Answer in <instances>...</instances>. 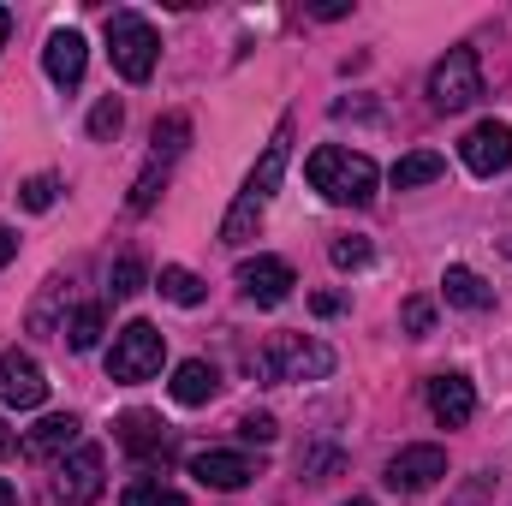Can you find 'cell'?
I'll return each instance as SVG.
<instances>
[{
  "mask_svg": "<svg viewBox=\"0 0 512 506\" xmlns=\"http://www.w3.org/2000/svg\"><path fill=\"white\" fill-rule=\"evenodd\" d=\"M72 447H78V417L72 411H54V417H42L24 435V453L30 459H54V453H72Z\"/></svg>",
  "mask_w": 512,
  "mask_h": 506,
  "instance_id": "cell-16",
  "label": "cell"
},
{
  "mask_svg": "<svg viewBox=\"0 0 512 506\" xmlns=\"http://www.w3.org/2000/svg\"><path fill=\"white\" fill-rule=\"evenodd\" d=\"M161 364H167V334L155 328V322H126L120 334H114V352H108V381H149L161 376Z\"/></svg>",
  "mask_w": 512,
  "mask_h": 506,
  "instance_id": "cell-6",
  "label": "cell"
},
{
  "mask_svg": "<svg viewBox=\"0 0 512 506\" xmlns=\"http://www.w3.org/2000/svg\"><path fill=\"white\" fill-rule=\"evenodd\" d=\"M143 280H149L143 256H120V262L108 268V292H114V298H137V292H143Z\"/></svg>",
  "mask_w": 512,
  "mask_h": 506,
  "instance_id": "cell-23",
  "label": "cell"
},
{
  "mask_svg": "<svg viewBox=\"0 0 512 506\" xmlns=\"http://www.w3.org/2000/svg\"><path fill=\"white\" fill-rule=\"evenodd\" d=\"M161 179H167V167H155V161H149V173L131 185V209H149V203L161 197Z\"/></svg>",
  "mask_w": 512,
  "mask_h": 506,
  "instance_id": "cell-30",
  "label": "cell"
},
{
  "mask_svg": "<svg viewBox=\"0 0 512 506\" xmlns=\"http://www.w3.org/2000/svg\"><path fill=\"white\" fill-rule=\"evenodd\" d=\"M84 60H90V48H84L78 30H54L48 48H42V66H48V78H54L60 90H72V84L84 78Z\"/></svg>",
  "mask_w": 512,
  "mask_h": 506,
  "instance_id": "cell-14",
  "label": "cell"
},
{
  "mask_svg": "<svg viewBox=\"0 0 512 506\" xmlns=\"http://www.w3.org/2000/svg\"><path fill=\"white\" fill-rule=\"evenodd\" d=\"M12 447H18V435H12V429H6V423H0V459H6V453H12Z\"/></svg>",
  "mask_w": 512,
  "mask_h": 506,
  "instance_id": "cell-35",
  "label": "cell"
},
{
  "mask_svg": "<svg viewBox=\"0 0 512 506\" xmlns=\"http://www.w3.org/2000/svg\"><path fill=\"white\" fill-rule=\"evenodd\" d=\"M6 36H12V12L0 6V48H6Z\"/></svg>",
  "mask_w": 512,
  "mask_h": 506,
  "instance_id": "cell-36",
  "label": "cell"
},
{
  "mask_svg": "<svg viewBox=\"0 0 512 506\" xmlns=\"http://www.w3.org/2000/svg\"><path fill=\"white\" fill-rule=\"evenodd\" d=\"M60 340H66L72 352H96V340H102V304H78L72 322L60 328Z\"/></svg>",
  "mask_w": 512,
  "mask_h": 506,
  "instance_id": "cell-21",
  "label": "cell"
},
{
  "mask_svg": "<svg viewBox=\"0 0 512 506\" xmlns=\"http://www.w3.org/2000/svg\"><path fill=\"white\" fill-rule=\"evenodd\" d=\"M441 292H447V304H459V310H489V304H495V286H483V274H471L465 262H453V268L441 274Z\"/></svg>",
  "mask_w": 512,
  "mask_h": 506,
  "instance_id": "cell-18",
  "label": "cell"
},
{
  "mask_svg": "<svg viewBox=\"0 0 512 506\" xmlns=\"http://www.w3.org/2000/svg\"><path fill=\"white\" fill-rule=\"evenodd\" d=\"M328 471H340V453H334V447L298 453V477H304V483H328Z\"/></svg>",
  "mask_w": 512,
  "mask_h": 506,
  "instance_id": "cell-28",
  "label": "cell"
},
{
  "mask_svg": "<svg viewBox=\"0 0 512 506\" xmlns=\"http://www.w3.org/2000/svg\"><path fill=\"white\" fill-rule=\"evenodd\" d=\"M191 477H197L203 489H245V483L262 477V459L233 453V447H209V453H197V459H191Z\"/></svg>",
  "mask_w": 512,
  "mask_h": 506,
  "instance_id": "cell-11",
  "label": "cell"
},
{
  "mask_svg": "<svg viewBox=\"0 0 512 506\" xmlns=\"http://www.w3.org/2000/svg\"><path fill=\"white\" fill-rule=\"evenodd\" d=\"M108 54L120 66V78L131 84H149L155 78V54H161V36L143 12H108Z\"/></svg>",
  "mask_w": 512,
  "mask_h": 506,
  "instance_id": "cell-4",
  "label": "cell"
},
{
  "mask_svg": "<svg viewBox=\"0 0 512 506\" xmlns=\"http://www.w3.org/2000/svg\"><path fill=\"white\" fill-rule=\"evenodd\" d=\"M399 328H405L411 340H423V334L435 328V304H429V298H405V304H399Z\"/></svg>",
  "mask_w": 512,
  "mask_h": 506,
  "instance_id": "cell-26",
  "label": "cell"
},
{
  "mask_svg": "<svg viewBox=\"0 0 512 506\" xmlns=\"http://www.w3.org/2000/svg\"><path fill=\"white\" fill-rule=\"evenodd\" d=\"M42 399H48V376H42V364H36L30 352H0V405L30 411V405H42Z\"/></svg>",
  "mask_w": 512,
  "mask_h": 506,
  "instance_id": "cell-12",
  "label": "cell"
},
{
  "mask_svg": "<svg viewBox=\"0 0 512 506\" xmlns=\"http://www.w3.org/2000/svg\"><path fill=\"white\" fill-rule=\"evenodd\" d=\"M340 506H376V501H364V495H352V501H340Z\"/></svg>",
  "mask_w": 512,
  "mask_h": 506,
  "instance_id": "cell-38",
  "label": "cell"
},
{
  "mask_svg": "<svg viewBox=\"0 0 512 506\" xmlns=\"http://www.w3.org/2000/svg\"><path fill=\"white\" fill-rule=\"evenodd\" d=\"M286 155H292V120L274 126V143L262 149V161L251 167V179H245V191H239V203H233L227 221H221V245H245L256 233V221H262V209H268L280 173H286Z\"/></svg>",
  "mask_w": 512,
  "mask_h": 506,
  "instance_id": "cell-1",
  "label": "cell"
},
{
  "mask_svg": "<svg viewBox=\"0 0 512 506\" xmlns=\"http://www.w3.org/2000/svg\"><path fill=\"white\" fill-rule=\"evenodd\" d=\"M483 96V60L477 48H447L429 72V108L435 114H465Z\"/></svg>",
  "mask_w": 512,
  "mask_h": 506,
  "instance_id": "cell-5",
  "label": "cell"
},
{
  "mask_svg": "<svg viewBox=\"0 0 512 506\" xmlns=\"http://www.w3.org/2000/svg\"><path fill=\"white\" fill-rule=\"evenodd\" d=\"M155 292H161L167 304H185V310H197V304L209 298V286H203L191 268H179V262H167V268L155 274Z\"/></svg>",
  "mask_w": 512,
  "mask_h": 506,
  "instance_id": "cell-20",
  "label": "cell"
},
{
  "mask_svg": "<svg viewBox=\"0 0 512 506\" xmlns=\"http://www.w3.org/2000/svg\"><path fill=\"white\" fill-rule=\"evenodd\" d=\"M292 286H298V274H292V262H280V256H245V262H239V292H245L251 304H262V310L286 304Z\"/></svg>",
  "mask_w": 512,
  "mask_h": 506,
  "instance_id": "cell-9",
  "label": "cell"
},
{
  "mask_svg": "<svg viewBox=\"0 0 512 506\" xmlns=\"http://www.w3.org/2000/svg\"><path fill=\"white\" fill-rule=\"evenodd\" d=\"M18 501V495H12V483H6V477H0V506H12Z\"/></svg>",
  "mask_w": 512,
  "mask_h": 506,
  "instance_id": "cell-37",
  "label": "cell"
},
{
  "mask_svg": "<svg viewBox=\"0 0 512 506\" xmlns=\"http://www.w3.org/2000/svg\"><path fill=\"white\" fill-rule=\"evenodd\" d=\"M304 173H310V185H316L328 203H340V209L376 203V185H382L376 161H370V155H352V149H340V143H322V149L304 161Z\"/></svg>",
  "mask_w": 512,
  "mask_h": 506,
  "instance_id": "cell-2",
  "label": "cell"
},
{
  "mask_svg": "<svg viewBox=\"0 0 512 506\" xmlns=\"http://www.w3.org/2000/svg\"><path fill=\"white\" fill-rule=\"evenodd\" d=\"M441 477H447V453H441L435 441L399 447V453L387 459V489H393V495H423V489H435Z\"/></svg>",
  "mask_w": 512,
  "mask_h": 506,
  "instance_id": "cell-7",
  "label": "cell"
},
{
  "mask_svg": "<svg viewBox=\"0 0 512 506\" xmlns=\"http://www.w3.org/2000/svg\"><path fill=\"white\" fill-rule=\"evenodd\" d=\"M441 173H447V161L435 149H417V155H399L387 179H393V191H417V185H435Z\"/></svg>",
  "mask_w": 512,
  "mask_h": 506,
  "instance_id": "cell-19",
  "label": "cell"
},
{
  "mask_svg": "<svg viewBox=\"0 0 512 506\" xmlns=\"http://www.w3.org/2000/svg\"><path fill=\"white\" fill-rule=\"evenodd\" d=\"M239 435H245V441H274V417H268V411H251V417L239 423Z\"/></svg>",
  "mask_w": 512,
  "mask_h": 506,
  "instance_id": "cell-32",
  "label": "cell"
},
{
  "mask_svg": "<svg viewBox=\"0 0 512 506\" xmlns=\"http://www.w3.org/2000/svg\"><path fill=\"white\" fill-rule=\"evenodd\" d=\"M120 126H126V108H120L114 96H102V102L90 108V137H96V143H108V137H120Z\"/></svg>",
  "mask_w": 512,
  "mask_h": 506,
  "instance_id": "cell-25",
  "label": "cell"
},
{
  "mask_svg": "<svg viewBox=\"0 0 512 506\" xmlns=\"http://www.w3.org/2000/svg\"><path fill=\"white\" fill-rule=\"evenodd\" d=\"M334 268H364L370 262V239H358V233H346V239H334Z\"/></svg>",
  "mask_w": 512,
  "mask_h": 506,
  "instance_id": "cell-29",
  "label": "cell"
},
{
  "mask_svg": "<svg viewBox=\"0 0 512 506\" xmlns=\"http://www.w3.org/2000/svg\"><path fill=\"white\" fill-rule=\"evenodd\" d=\"M114 435H120V447L137 453V459H167V423L155 417V411H126L120 423H114Z\"/></svg>",
  "mask_w": 512,
  "mask_h": 506,
  "instance_id": "cell-15",
  "label": "cell"
},
{
  "mask_svg": "<svg viewBox=\"0 0 512 506\" xmlns=\"http://www.w3.org/2000/svg\"><path fill=\"white\" fill-rule=\"evenodd\" d=\"M54 489H60V501H72V506L96 501V495L108 489V459H102V447H72V459L60 465Z\"/></svg>",
  "mask_w": 512,
  "mask_h": 506,
  "instance_id": "cell-10",
  "label": "cell"
},
{
  "mask_svg": "<svg viewBox=\"0 0 512 506\" xmlns=\"http://www.w3.org/2000/svg\"><path fill=\"white\" fill-rule=\"evenodd\" d=\"M12 251H18V233H12V227H0V268L12 262Z\"/></svg>",
  "mask_w": 512,
  "mask_h": 506,
  "instance_id": "cell-34",
  "label": "cell"
},
{
  "mask_svg": "<svg viewBox=\"0 0 512 506\" xmlns=\"http://www.w3.org/2000/svg\"><path fill=\"white\" fill-rule=\"evenodd\" d=\"M310 310H316V316H340V298H334V292H316Z\"/></svg>",
  "mask_w": 512,
  "mask_h": 506,
  "instance_id": "cell-33",
  "label": "cell"
},
{
  "mask_svg": "<svg viewBox=\"0 0 512 506\" xmlns=\"http://www.w3.org/2000/svg\"><path fill=\"white\" fill-rule=\"evenodd\" d=\"M251 370L268 387H280V381H322V376H334V352L316 346V340H298V334H274L251 358Z\"/></svg>",
  "mask_w": 512,
  "mask_h": 506,
  "instance_id": "cell-3",
  "label": "cell"
},
{
  "mask_svg": "<svg viewBox=\"0 0 512 506\" xmlns=\"http://www.w3.org/2000/svg\"><path fill=\"white\" fill-rule=\"evenodd\" d=\"M54 197H60V179H54V173H36V179L18 185V209H30V215L54 209Z\"/></svg>",
  "mask_w": 512,
  "mask_h": 506,
  "instance_id": "cell-24",
  "label": "cell"
},
{
  "mask_svg": "<svg viewBox=\"0 0 512 506\" xmlns=\"http://www.w3.org/2000/svg\"><path fill=\"white\" fill-rule=\"evenodd\" d=\"M185 143H191V120H185V114H167V120H155V149H149V161L167 167Z\"/></svg>",
  "mask_w": 512,
  "mask_h": 506,
  "instance_id": "cell-22",
  "label": "cell"
},
{
  "mask_svg": "<svg viewBox=\"0 0 512 506\" xmlns=\"http://www.w3.org/2000/svg\"><path fill=\"white\" fill-rule=\"evenodd\" d=\"M489 495H495V477L483 471V477H471V483H465V489L453 495V506H483V501H489Z\"/></svg>",
  "mask_w": 512,
  "mask_h": 506,
  "instance_id": "cell-31",
  "label": "cell"
},
{
  "mask_svg": "<svg viewBox=\"0 0 512 506\" xmlns=\"http://www.w3.org/2000/svg\"><path fill=\"white\" fill-rule=\"evenodd\" d=\"M507 256H512V239H507Z\"/></svg>",
  "mask_w": 512,
  "mask_h": 506,
  "instance_id": "cell-39",
  "label": "cell"
},
{
  "mask_svg": "<svg viewBox=\"0 0 512 506\" xmlns=\"http://www.w3.org/2000/svg\"><path fill=\"white\" fill-rule=\"evenodd\" d=\"M459 161H465L477 179L507 173L512 167V126L507 120H483V126H471L465 131V143H459Z\"/></svg>",
  "mask_w": 512,
  "mask_h": 506,
  "instance_id": "cell-8",
  "label": "cell"
},
{
  "mask_svg": "<svg viewBox=\"0 0 512 506\" xmlns=\"http://www.w3.org/2000/svg\"><path fill=\"white\" fill-rule=\"evenodd\" d=\"M429 411H435L441 429H465L477 417V387L465 376H435L429 381Z\"/></svg>",
  "mask_w": 512,
  "mask_h": 506,
  "instance_id": "cell-13",
  "label": "cell"
},
{
  "mask_svg": "<svg viewBox=\"0 0 512 506\" xmlns=\"http://www.w3.org/2000/svg\"><path fill=\"white\" fill-rule=\"evenodd\" d=\"M221 393V370L209 364V358H185L179 370H173V399L179 405H209Z\"/></svg>",
  "mask_w": 512,
  "mask_h": 506,
  "instance_id": "cell-17",
  "label": "cell"
},
{
  "mask_svg": "<svg viewBox=\"0 0 512 506\" xmlns=\"http://www.w3.org/2000/svg\"><path fill=\"white\" fill-rule=\"evenodd\" d=\"M120 506H185V495L161 489V483H131L126 495H120Z\"/></svg>",
  "mask_w": 512,
  "mask_h": 506,
  "instance_id": "cell-27",
  "label": "cell"
}]
</instances>
